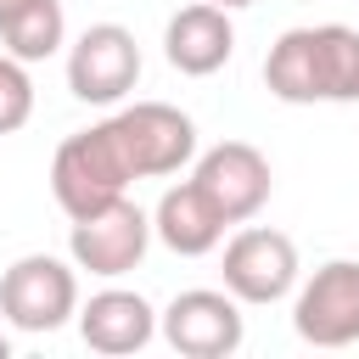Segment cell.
Listing matches in <instances>:
<instances>
[{"label": "cell", "mask_w": 359, "mask_h": 359, "mask_svg": "<svg viewBox=\"0 0 359 359\" xmlns=\"http://www.w3.org/2000/svg\"><path fill=\"white\" fill-rule=\"evenodd\" d=\"M140 84V45L123 22H90L67 50V90L90 107H118Z\"/></svg>", "instance_id": "4"}, {"label": "cell", "mask_w": 359, "mask_h": 359, "mask_svg": "<svg viewBox=\"0 0 359 359\" xmlns=\"http://www.w3.org/2000/svg\"><path fill=\"white\" fill-rule=\"evenodd\" d=\"M196 191L219 208V219L224 224H247L264 202H269V191H275V174H269V157L258 151V146H247V140H219V146H208L202 157H196Z\"/></svg>", "instance_id": "9"}, {"label": "cell", "mask_w": 359, "mask_h": 359, "mask_svg": "<svg viewBox=\"0 0 359 359\" xmlns=\"http://www.w3.org/2000/svg\"><path fill=\"white\" fill-rule=\"evenodd\" d=\"M112 129H118V140L135 163V180L180 174L196 157V123L168 101H135V107L112 112Z\"/></svg>", "instance_id": "8"}, {"label": "cell", "mask_w": 359, "mask_h": 359, "mask_svg": "<svg viewBox=\"0 0 359 359\" xmlns=\"http://www.w3.org/2000/svg\"><path fill=\"white\" fill-rule=\"evenodd\" d=\"M163 337L174 353L185 359H230L247 337V320H241V303L230 292H208V286H191L180 292L168 309H163Z\"/></svg>", "instance_id": "10"}, {"label": "cell", "mask_w": 359, "mask_h": 359, "mask_svg": "<svg viewBox=\"0 0 359 359\" xmlns=\"http://www.w3.org/2000/svg\"><path fill=\"white\" fill-rule=\"evenodd\" d=\"M0 359H11V337L6 331H0Z\"/></svg>", "instance_id": "18"}, {"label": "cell", "mask_w": 359, "mask_h": 359, "mask_svg": "<svg viewBox=\"0 0 359 359\" xmlns=\"http://www.w3.org/2000/svg\"><path fill=\"white\" fill-rule=\"evenodd\" d=\"M151 236H157L168 252H180V258H202V252H213V247L224 241V219H219V208L196 191V180H180V185H168V191L157 196Z\"/></svg>", "instance_id": "13"}, {"label": "cell", "mask_w": 359, "mask_h": 359, "mask_svg": "<svg viewBox=\"0 0 359 359\" xmlns=\"http://www.w3.org/2000/svg\"><path fill=\"white\" fill-rule=\"evenodd\" d=\"M28 118H34V79H28V62L6 50L0 56V135H17Z\"/></svg>", "instance_id": "15"}, {"label": "cell", "mask_w": 359, "mask_h": 359, "mask_svg": "<svg viewBox=\"0 0 359 359\" xmlns=\"http://www.w3.org/2000/svg\"><path fill=\"white\" fill-rule=\"evenodd\" d=\"M213 6H224V11H236V6H258V0H213Z\"/></svg>", "instance_id": "17"}, {"label": "cell", "mask_w": 359, "mask_h": 359, "mask_svg": "<svg viewBox=\"0 0 359 359\" xmlns=\"http://www.w3.org/2000/svg\"><path fill=\"white\" fill-rule=\"evenodd\" d=\"M292 325L314 348H348V342H359V258L320 264L303 280L297 303H292Z\"/></svg>", "instance_id": "7"}, {"label": "cell", "mask_w": 359, "mask_h": 359, "mask_svg": "<svg viewBox=\"0 0 359 359\" xmlns=\"http://www.w3.org/2000/svg\"><path fill=\"white\" fill-rule=\"evenodd\" d=\"M264 84L286 107L359 101V28L348 22L286 28L264 56Z\"/></svg>", "instance_id": "1"}, {"label": "cell", "mask_w": 359, "mask_h": 359, "mask_svg": "<svg viewBox=\"0 0 359 359\" xmlns=\"http://www.w3.org/2000/svg\"><path fill=\"white\" fill-rule=\"evenodd\" d=\"M297 286V241L269 224H247L224 241V292L236 303H280Z\"/></svg>", "instance_id": "6"}, {"label": "cell", "mask_w": 359, "mask_h": 359, "mask_svg": "<svg viewBox=\"0 0 359 359\" xmlns=\"http://www.w3.org/2000/svg\"><path fill=\"white\" fill-rule=\"evenodd\" d=\"M146 247H151V219H146L129 196L84 213V219H73V230H67L73 269H90V275H101V280L129 275V269L146 258Z\"/></svg>", "instance_id": "5"}, {"label": "cell", "mask_w": 359, "mask_h": 359, "mask_svg": "<svg viewBox=\"0 0 359 359\" xmlns=\"http://www.w3.org/2000/svg\"><path fill=\"white\" fill-rule=\"evenodd\" d=\"M236 50V28H230V11L213 6V0H196V6H180L163 28V56L174 73L185 79H208L230 62Z\"/></svg>", "instance_id": "11"}, {"label": "cell", "mask_w": 359, "mask_h": 359, "mask_svg": "<svg viewBox=\"0 0 359 359\" xmlns=\"http://www.w3.org/2000/svg\"><path fill=\"white\" fill-rule=\"evenodd\" d=\"M79 337L84 348L95 353H140L151 337H157V309L140 297V292H123V286H107L95 292L84 309H79Z\"/></svg>", "instance_id": "12"}, {"label": "cell", "mask_w": 359, "mask_h": 359, "mask_svg": "<svg viewBox=\"0 0 359 359\" xmlns=\"http://www.w3.org/2000/svg\"><path fill=\"white\" fill-rule=\"evenodd\" d=\"M0 39L17 62H45L62 50L67 39V17H62V0H28L22 11H11L0 22Z\"/></svg>", "instance_id": "14"}, {"label": "cell", "mask_w": 359, "mask_h": 359, "mask_svg": "<svg viewBox=\"0 0 359 359\" xmlns=\"http://www.w3.org/2000/svg\"><path fill=\"white\" fill-rule=\"evenodd\" d=\"M129 185H135V163H129L112 118L67 135L56 146V157H50V191H56L67 219H84V213L129 196Z\"/></svg>", "instance_id": "2"}, {"label": "cell", "mask_w": 359, "mask_h": 359, "mask_svg": "<svg viewBox=\"0 0 359 359\" xmlns=\"http://www.w3.org/2000/svg\"><path fill=\"white\" fill-rule=\"evenodd\" d=\"M0 314L17 331H56L79 314V275L50 252H22L0 275Z\"/></svg>", "instance_id": "3"}, {"label": "cell", "mask_w": 359, "mask_h": 359, "mask_svg": "<svg viewBox=\"0 0 359 359\" xmlns=\"http://www.w3.org/2000/svg\"><path fill=\"white\" fill-rule=\"evenodd\" d=\"M22 6H28V0H0V22H6L11 11H22Z\"/></svg>", "instance_id": "16"}]
</instances>
